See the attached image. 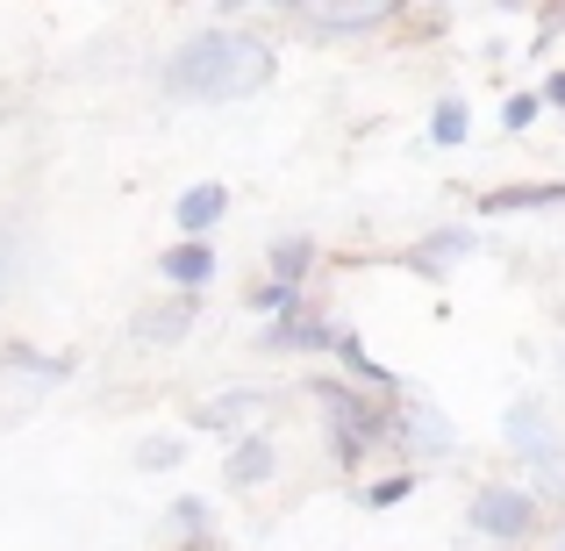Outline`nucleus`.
<instances>
[{"label": "nucleus", "instance_id": "nucleus-14", "mask_svg": "<svg viewBox=\"0 0 565 551\" xmlns=\"http://www.w3.org/2000/svg\"><path fill=\"white\" fill-rule=\"evenodd\" d=\"M308 265H316V236H301V230L273 236V279H279V287H301Z\"/></svg>", "mask_w": 565, "mask_h": 551}, {"label": "nucleus", "instance_id": "nucleus-22", "mask_svg": "<svg viewBox=\"0 0 565 551\" xmlns=\"http://www.w3.org/2000/svg\"><path fill=\"white\" fill-rule=\"evenodd\" d=\"M544 108H565V72H552V80H544Z\"/></svg>", "mask_w": 565, "mask_h": 551}, {"label": "nucleus", "instance_id": "nucleus-18", "mask_svg": "<svg viewBox=\"0 0 565 551\" xmlns=\"http://www.w3.org/2000/svg\"><path fill=\"white\" fill-rule=\"evenodd\" d=\"M250 301H258L265 316H279V322H287V316H294V301H301V294H294V287H279V279H265V287L250 294Z\"/></svg>", "mask_w": 565, "mask_h": 551}, {"label": "nucleus", "instance_id": "nucleus-11", "mask_svg": "<svg viewBox=\"0 0 565 551\" xmlns=\"http://www.w3.org/2000/svg\"><path fill=\"white\" fill-rule=\"evenodd\" d=\"M472 251H480V230H466V222H458V230L423 236V244L408 251V265H415V273H444L451 258H472Z\"/></svg>", "mask_w": 565, "mask_h": 551}, {"label": "nucleus", "instance_id": "nucleus-15", "mask_svg": "<svg viewBox=\"0 0 565 551\" xmlns=\"http://www.w3.org/2000/svg\"><path fill=\"white\" fill-rule=\"evenodd\" d=\"M487 208H494V215H515V208H565V187H494Z\"/></svg>", "mask_w": 565, "mask_h": 551}, {"label": "nucleus", "instance_id": "nucleus-2", "mask_svg": "<svg viewBox=\"0 0 565 551\" xmlns=\"http://www.w3.org/2000/svg\"><path fill=\"white\" fill-rule=\"evenodd\" d=\"M316 401H322V415H330V437H337V466H359L365 452L380 444V430H386V415L373 409V401L359 394V386H344V380H316Z\"/></svg>", "mask_w": 565, "mask_h": 551}, {"label": "nucleus", "instance_id": "nucleus-6", "mask_svg": "<svg viewBox=\"0 0 565 551\" xmlns=\"http://www.w3.org/2000/svg\"><path fill=\"white\" fill-rule=\"evenodd\" d=\"M294 22L322 29V36H365V29L394 22V8H380V0H359V8H294Z\"/></svg>", "mask_w": 565, "mask_h": 551}, {"label": "nucleus", "instance_id": "nucleus-10", "mask_svg": "<svg viewBox=\"0 0 565 551\" xmlns=\"http://www.w3.org/2000/svg\"><path fill=\"white\" fill-rule=\"evenodd\" d=\"M273 473H279V444H273V437L258 430V437H244V444L230 452V466H222V480H230V487H258V480H273Z\"/></svg>", "mask_w": 565, "mask_h": 551}, {"label": "nucleus", "instance_id": "nucleus-24", "mask_svg": "<svg viewBox=\"0 0 565 551\" xmlns=\"http://www.w3.org/2000/svg\"><path fill=\"white\" fill-rule=\"evenodd\" d=\"M552 29H565V8H558V14H552Z\"/></svg>", "mask_w": 565, "mask_h": 551}, {"label": "nucleus", "instance_id": "nucleus-19", "mask_svg": "<svg viewBox=\"0 0 565 551\" xmlns=\"http://www.w3.org/2000/svg\"><path fill=\"white\" fill-rule=\"evenodd\" d=\"M180 458H186V444H180V437H166V444H143L137 466H143V473H166V466H180Z\"/></svg>", "mask_w": 565, "mask_h": 551}, {"label": "nucleus", "instance_id": "nucleus-5", "mask_svg": "<svg viewBox=\"0 0 565 551\" xmlns=\"http://www.w3.org/2000/svg\"><path fill=\"white\" fill-rule=\"evenodd\" d=\"M501 437H509V452H523L537 473H558V430H552V409H544L537 394H523L509 415H501Z\"/></svg>", "mask_w": 565, "mask_h": 551}, {"label": "nucleus", "instance_id": "nucleus-13", "mask_svg": "<svg viewBox=\"0 0 565 551\" xmlns=\"http://www.w3.org/2000/svg\"><path fill=\"white\" fill-rule=\"evenodd\" d=\"M158 273H166L172 279V287H207V279H215V251H207V244H172L166 251V258H158Z\"/></svg>", "mask_w": 565, "mask_h": 551}, {"label": "nucleus", "instance_id": "nucleus-20", "mask_svg": "<svg viewBox=\"0 0 565 551\" xmlns=\"http://www.w3.org/2000/svg\"><path fill=\"white\" fill-rule=\"evenodd\" d=\"M530 123H537V100H530V94H515L509 108H501V129H530Z\"/></svg>", "mask_w": 565, "mask_h": 551}, {"label": "nucleus", "instance_id": "nucleus-12", "mask_svg": "<svg viewBox=\"0 0 565 551\" xmlns=\"http://www.w3.org/2000/svg\"><path fill=\"white\" fill-rule=\"evenodd\" d=\"M193 316H201V301H193V294H180V301L137 316V337H143V345H180V337L193 330Z\"/></svg>", "mask_w": 565, "mask_h": 551}, {"label": "nucleus", "instance_id": "nucleus-9", "mask_svg": "<svg viewBox=\"0 0 565 551\" xmlns=\"http://www.w3.org/2000/svg\"><path fill=\"white\" fill-rule=\"evenodd\" d=\"M222 208H230V187H215V180H201V187H186V193H180V208H172V215H180L186 244H201V236L215 230Z\"/></svg>", "mask_w": 565, "mask_h": 551}, {"label": "nucleus", "instance_id": "nucleus-16", "mask_svg": "<svg viewBox=\"0 0 565 551\" xmlns=\"http://www.w3.org/2000/svg\"><path fill=\"white\" fill-rule=\"evenodd\" d=\"M466 129H472V115H466V100H437V115H429V137L444 144V151H458V144H466Z\"/></svg>", "mask_w": 565, "mask_h": 551}, {"label": "nucleus", "instance_id": "nucleus-23", "mask_svg": "<svg viewBox=\"0 0 565 551\" xmlns=\"http://www.w3.org/2000/svg\"><path fill=\"white\" fill-rule=\"evenodd\" d=\"M558 380H565V337H558Z\"/></svg>", "mask_w": 565, "mask_h": 551}, {"label": "nucleus", "instance_id": "nucleus-25", "mask_svg": "<svg viewBox=\"0 0 565 551\" xmlns=\"http://www.w3.org/2000/svg\"><path fill=\"white\" fill-rule=\"evenodd\" d=\"M558 551H565V523H558Z\"/></svg>", "mask_w": 565, "mask_h": 551}, {"label": "nucleus", "instance_id": "nucleus-1", "mask_svg": "<svg viewBox=\"0 0 565 551\" xmlns=\"http://www.w3.org/2000/svg\"><path fill=\"white\" fill-rule=\"evenodd\" d=\"M273 72H279V57L265 36H250V29H201V36H186L166 57L158 86L172 100H250L273 86Z\"/></svg>", "mask_w": 565, "mask_h": 551}, {"label": "nucleus", "instance_id": "nucleus-21", "mask_svg": "<svg viewBox=\"0 0 565 551\" xmlns=\"http://www.w3.org/2000/svg\"><path fill=\"white\" fill-rule=\"evenodd\" d=\"M14 287V230H0V294Z\"/></svg>", "mask_w": 565, "mask_h": 551}, {"label": "nucleus", "instance_id": "nucleus-4", "mask_svg": "<svg viewBox=\"0 0 565 551\" xmlns=\"http://www.w3.org/2000/svg\"><path fill=\"white\" fill-rule=\"evenodd\" d=\"M394 437L408 444L415 458H451V452H458V423L437 409V401H423V394H401V409H394Z\"/></svg>", "mask_w": 565, "mask_h": 551}, {"label": "nucleus", "instance_id": "nucleus-7", "mask_svg": "<svg viewBox=\"0 0 565 551\" xmlns=\"http://www.w3.org/2000/svg\"><path fill=\"white\" fill-rule=\"evenodd\" d=\"M258 345L265 351H337L344 330L322 322V316H287V322H273V330H258Z\"/></svg>", "mask_w": 565, "mask_h": 551}, {"label": "nucleus", "instance_id": "nucleus-17", "mask_svg": "<svg viewBox=\"0 0 565 551\" xmlns=\"http://www.w3.org/2000/svg\"><path fill=\"white\" fill-rule=\"evenodd\" d=\"M415 495V473H394V480H373L365 487V509H394V501Z\"/></svg>", "mask_w": 565, "mask_h": 551}, {"label": "nucleus", "instance_id": "nucleus-3", "mask_svg": "<svg viewBox=\"0 0 565 551\" xmlns=\"http://www.w3.org/2000/svg\"><path fill=\"white\" fill-rule=\"evenodd\" d=\"M466 516H472V530L480 538H494V544H523L530 530H537V495L530 487H480V495L466 501Z\"/></svg>", "mask_w": 565, "mask_h": 551}, {"label": "nucleus", "instance_id": "nucleus-8", "mask_svg": "<svg viewBox=\"0 0 565 551\" xmlns=\"http://www.w3.org/2000/svg\"><path fill=\"white\" fill-rule=\"evenodd\" d=\"M258 415H273V394H222V401H207V409H193V423L201 430H244V437H258Z\"/></svg>", "mask_w": 565, "mask_h": 551}]
</instances>
